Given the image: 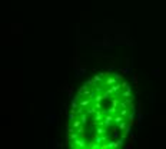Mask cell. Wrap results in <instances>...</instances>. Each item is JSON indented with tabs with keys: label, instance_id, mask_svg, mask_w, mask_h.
<instances>
[{
	"label": "cell",
	"instance_id": "obj_1",
	"mask_svg": "<svg viewBox=\"0 0 166 149\" xmlns=\"http://www.w3.org/2000/svg\"><path fill=\"white\" fill-rule=\"evenodd\" d=\"M135 115L133 93L120 76L100 73L87 80L72 102L67 146L77 149L119 148Z\"/></svg>",
	"mask_w": 166,
	"mask_h": 149
}]
</instances>
